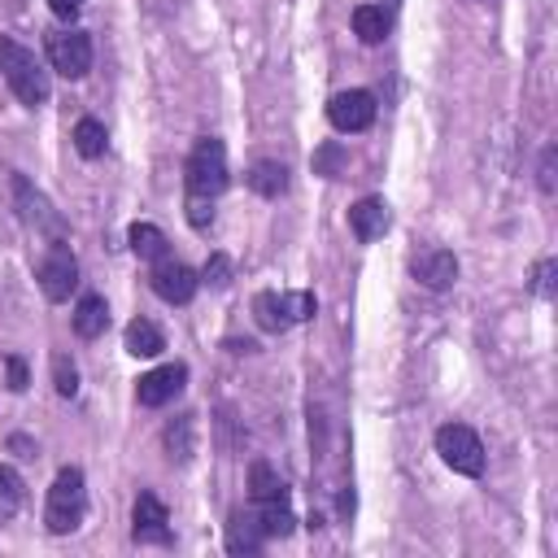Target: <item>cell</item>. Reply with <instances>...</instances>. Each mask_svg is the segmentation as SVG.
<instances>
[{"mask_svg":"<svg viewBox=\"0 0 558 558\" xmlns=\"http://www.w3.org/2000/svg\"><path fill=\"white\" fill-rule=\"evenodd\" d=\"M0 70H4V83L13 87V96L31 109H39L48 96H52V78L44 70V61L22 48L17 39H0Z\"/></svg>","mask_w":558,"mask_h":558,"instance_id":"cell-1","label":"cell"},{"mask_svg":"<svg viewBox=\"0 0 558 558\" xmlns=\"http://www.w3.org/2000/svg\"><path fill=\"white\" fill-rule=\"evenodd\" d=\"M83 514H87L83 471H78V466H61V471H57V480H52V488H48L44 523H48V532L65 536V532H74V527L83 523Z\"/></svg>","mask_w":558,"mask_h":558,"instance_id":"cell-2","label":"cell"},{"mask_svg":"<svg viewBox=\"0 0 558 558\" xmlns=\"http://www.w3.org/2000/svg\"><path fill=\"white\" fill-rule=\"evenodd\" d=\"M183 183H187V196H196V201H214L227 187V148H222V140L205 135V140L192 144L187 166H183Z\"/></svg>","mask_w":558,"mask_h":558,"instance_id":"cell-3","label":"cell"},{"mask_svg":"<svg viewBox=\"0 0 558 558\" xmlns=\"http://www.w3.org/2000/svg\"><path fill=\"white\" fill-rule=\"evenodd\" d=\"M318 301L314 292H257L253 296V318L262 331H288L292 323L314 318Z\"/></svg>","mask_w":558,"mask_h":558,"instance_id":"cell-4","label":"cell"},{"mask_svg":"<svg viewBox=\"0 0 558 558\" xmlns=\"http://www.w3.org/2000/svg\"><path fill=\"white\" fill-rule=\"evenodd\" d=\"M436 453H440V462L449 466V471H458V475H484V440L466 427V423H445L440 432H436Z\"/></svg>","mask_w":558,"mask_h":558,"instance_id":"cell-5","label":"cell"},{"mask_svg":"<svg viewBox=\"0 0 558 558\" xmlns=\"http://www.w3.org/2000/svg\"><path fill=\"white\" fill-rule=\"evenodd\" d=\"M35 279H39V288H44L48 301H70V292L78 288V262L65 248V240H52V248L35 266Z\"/></svg>","mask_w":558,"mask_h":558,"instance_id":"cell-6","label":"cell"},{"mask_svg":"<svg viewBox=\"0 0 558 558\" xmlns=\"http://www.w3.org/2000/svg\"><path fill=\"white\" fill-rule=\"evenodd\" d=\"M48 61L65 78H83L92 70V39L83 31H52L48 35Z\"/></svg>","mask_w":558,"mask_h":558,"instance_id":"cell-7","label":"cell"},{"mask_svg":"<svg viewBox=\"0 0 558 558\" xmlns=\"http://www.w3.org/2000/svg\"><path fill=\"white\" fill-rule=\"evenodd\" d=\"M327 118H331V126L336 131H366L371 122H375V96L366 92V87H349V92H336L331 100H327Z\"/></svg>","mask_w":558,"mask_h":558,"instance_id":"cell-8","label":"cell"},{"mask_svg":"<svg viewBox=\"0 0 558 558\" xmlns=\"http://www.w3.org/2000/svg\"><path fill=\"white\" fill-rule=\"evenodd\" d=\"M131 536L140 545H166L170 541V510L157 493H140L131 506Z\"/></svg>","mask_w":558,"mask_h":558,"instance_id":"cell-9","label":"cell"},{"mask_svg":"<svg viewBox=\"0 0 558 558\" xmlns=\"http://www.w3.org/2000/svg\"><path fill=\"white\" fill-rule=\"evenodd\" d=\"M148 283H153V292H157L161 301H170V305H187V301L196 296V283H201V279H196V270H192V266L161 257V262H153Z\"/></svg>","mask_w":558,"mask_h":558,"instance_id":"cell-10","label":"cell"},{"mask_svg":"<svg viewBox=\"0 0 558 558\" xmlns=\"http://www.w3.org/2000/svg\"><path fill=\"white\" fill-rule=\"evenodd\" d=\"M183 384H187V366L183 362H166V366H157V371H148V375H140L135 379V397H140V405H166V401H174L179 392H183Z\"/></svg>","mask_w":558,"mask_h":558,"instance_id":"cell-11","label":"cell"},{"mask_svg":"<svg viewBox=\"0 0 558 558\" xmlns=\"http://www.w3.org/2000/svg\"><path fill=\"white\" fill-rule=\"evenodd\" d=\"M13 196H17V209H22V218L35 227V231H44V235H52V240H65V222H61V214L22 179V174H13Z\"/></svg>","mask_w":558,"mask_h":558,"instance_id":"cell-12","label":"cell"},{"mask_svg":"<svg viewBox=\"0 0 558 558\" xmlns=\"http://www.w3.org/2000/svg\"><path fill=\"white\" fill-rule=\"evenodd\" d=\"M410 270H414V279H418L423 288L445 292V288L458 279V257H453V253H445V248H423V253H414Z\"/></svg>","mask_w":558,"mask_h":558,"instance_id":"cell-13","label":"cell"},{"mask_svg":"<svg viewBox=\"0 0 558 558\" xmlns=\"http://www.w3.org/2000/svg\"><path fill=\"white\" fill-rule=\"evenodd\" d=\"M349 227H353V235H357L362 244L379 240V235L388 231V205H384L379 196H362V201L349 209Z\"/></svg>","mask_w":558,"mask_h":558,"instance_id":"cell-14","label":"cell"},{"mask_svg":"<svg viewBox=\"0 0 558 558\" xmlns=\"http://www.w3.org/2000/svg\"><path fill=\"white\" fill-rule=\"evenodd\" d=\"M262 545H266V532H262L257 514L253 510H235L231 523H227V549L231 554H257Z\"/></svg>","mask_w":558,"mask_h":558,"instance_id":"cell-15","label":"cell"},{"mask_svg":"<svg viewBox=\"0 0 558 558\" xmlns=\"http://www.w3.org/2000/svg\"><path fill=\"white\" fill-rule=\"evenodd\" d=\"M248 497H253V506H275V501H288V484L266 462H253L248 466Z\"/></svg>","mask_w":558,"mask_h":558,"instance_id":"cell-16","label":"cell"},{"mask_svg":"<svg viewBox=\"0 0 558 558\" xmlns=\"http://www.w3.org/2000/svg\"><path fill=\"white\" fill-rule=\"evenodd\" d=\"M105 327H109V305H105V296H83V301L74 305V331H78L83 340H96V336H105Z\"/></svg>","mask_w":558,"mask_h":558,"instance_id":"cell-17","label":"cell"},{"mask_svg":"<svg viewBox=\"0 0 558 558\" xmlns=\"http://www.w3.org/2000/svg\"><path fill=\"white\" fill-rule=\"evenodd\" d=\"M161 349H166V336H161L157 323H148V318L126 323V353L131 357H157Z\"/></svg>","mask_w":558,"mask_h":558,"instance_id":"cell-18","label":"cell"},{"mask_svg":"<svg viewBox=\"0 0 558 558\" xmlns=\"http://www.w3.org/2000/svg\"><path fill=\"white\" fill-rule=\"evenodd\" d=\"M248 187H253L257 196H266V201L283 196V192H288V170H283V161H253Z\"/></svg>","mask_w":558,"mask_h":558,"instance_id":"cell-19","label":"cell"},{"mask_svg":"<svg viewBox=\"0 0 558 558\" xmlns=\"http://www.w3.org/2000/svg\"><path fill=\"white\" fill-rule=\"evenodd\" d=\"M131 248H135V257H144V262H161V257L170 253V240H166L161 227L135 222V227H131Z\"/></svg>","mask_w":558,"mask_h":558,"instance_id":"cell-20","label":"cell"},{"mask_svg":"<svg viewBox=\"0 0 558 558\" xmlns=\"http://www.w3.org/2000/svg\"><path fill=\"white\" fill-rule=\"evenodd\" d=\"M353 31H357L362 44H379V39L388 35V13H384V4H357V9H353Z\"/></svg>","mask_w":558,"mask_h":558,"instance_id":"cell-21","label":"cell"},{"mask_svg":"<svg viewBox=\"0 0 558 558\" xmlns=\"http://www.w3.org/2000/svg\"><path fill=\"white\" fill-rule=\"evenodd\" d=\"M192 432H196V414H179L174 423H166V436H161L166 440V453L179 458V462H187L192 449H196L192 445Z\"/></svg>","mask_w":558,"mask_h":558,"instance_id":"cell-22","label":"cell"},{"mask_svg":"<svg viewBox=\"0 0 558 558\" xmlns=\"http://www.w3.org/2000/svg\"><path fill=\"white\" fill-rule=\"evenodd\" d=\"M22 501H26L22 475H17L9 462H0V523H9V519L22 510Z\"/></svg>","mask_w":558,"mask_h":558,"instance_id":"cell-23","label":"cell"},{"mask_svg":"<svg viewBox=\"0 0 558 558\" xmlns=\"http://www.w3.org/2000/svg\"><path fill=\"white\" fill-rule=\"evenodd\" d=\"M105 144H109L105 126H100L96 118H78V126H74V148H78L83 157H105Z\"/></svg>","mask_w":558,"mask_h":558,"instance_id":"cell-24","label":"cell"},{"mask_svg":"<svg viewBox=\"0 0 558 558\" xmlns=\"http://www.w3.org/2000/svg\"><path fill=\"white\" fill-rule=\"evenodd\" d=\"M52 384H57L61 397H74V392H78V366H74L65 353L52 357Z\"/></svg>","mask_w":558,"mask_h":558,"instance_id":"cell-25","label":"cell"},{"mask_svg":"<svg viewBox=\"0 0 558 558\" xmlns=\"http://www.w3.org/2000/svg\"><path fill=\"white\" fill-rule=\"evenodd\" d=\"M205 283H214V288H227V283H231V257H227V253H209V262H205Z\"/></svg>","mask_w":558,"mask_h":558,"instance_id":"cell-26","label":"cell"},{"mask_svg":"<svg viewBox=\"0 0 558 558\" xmlns=\"http://www.w3.org/2000/svg\"><path fill=\"white\" fill-rule=\"evenodd\" d=\"M340 166H344V148H340V144H323V148L314 153V170H318V174H336Z\"/></svg>","mask_w":558,"mask_h":558,"instance_id":"cell-27","label":"cell"},{"mask_svg":"<svg viewBox=\"0 0 558 558\" xmlns=\"http://www.w3.org/2000/svg\"><path fill=\"white\" fill-rule=\"evenodd\" d=\"M4 366H9V388L13 392H26V362L22 357H9Z\"/></svg>","mask_w":558,"mask_h":558,"instance_id":"cell-28","label":"cell"},{"mask_svg":"<svg viewBox=\"0 0 558 558\" xmlns=\"http://www.w3.org/2000/svg\"><path fill=\"white\" fill-rule=\"evenodd\" d=\"M48 9H52L57 17H65V22H70V17H78V13H83V0H48Z\"/></svg>","mask_w":558,"mask_h":558,"instance_id":"cell-29","label":"cell"},{"mask_svg":"<svg viewBox=\"0 0 558 558\" xmlns=\"http://www.w3.org/2000/svg\"><path fill=\"white\" fill-rule=\"evenodd\" d=\"M541 187L554 192V148H545V161H541Z\"/></svg>","mask_w":558,"mask_h":558,"instance_id":"cell-30","label":"cell"},{"mask_svg":"<svg viewBox=\"0 0 558 558\" xmlns=\"http://www.w3.org/2000/svg\"><path fill=\"white\" fill-rule=\"evenodd\" d=\"M549 275H554V262H541L536 266V292L541 296H549Z\"/></svg>","mask_w":558,"mask_h":558,"instance_id":"cell-31","label":"cell"},{"mask_svg":"<svg viewBox=\"0 0 558 558\" xmlns=\"http://www.w3.org/2000/svg\"><path fill=\"white\" fill-rule=\"evenodd\" d=\"M388 4H397V0H388Z\"/></svg>","mask_w":558,"mask_h":558,"instance_id":"cell-32","label":"cell"}]
</instances>
